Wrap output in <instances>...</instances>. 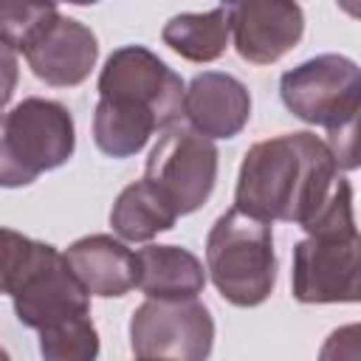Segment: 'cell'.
<instances>
[{
  "instance_id": "7402d4cb",
  "label": "cell",
  "mask_w": 361,
  "mask_h": 361,
  "mask_svg": "<svg viewBox=\"0 0 361 361\" xmlns=\"http://www.w3.org/2000/svg\"><path fill=\"white\" fill-rule=\"evenodd\" d=\"M347 14H353V17H361V3H338Z\"/></svg>"
},
{
  "instance_id": "ffe728a7",
  "label": "cell",
  "mask_w": 361,
  "mask_h": 361,
  "mask_svg": "<svg viewBox=\"0 0 361 361\" xmlns=\"http://www.w3.org/2000/svg\"><path fill=\"white\" fill-rule=\"evenodd\" d=\"M327 147L336 158L338 169H358L361 166V107L336 130H327Z\"/></svg>"
},
{
  "instance_id": "3957f363",
  "label": "cell",
  "mask_w": 361,
  "mask_h": 361,
  "mask_svg": "<svg viewBox=\"0 0 361 361\" xmlns=\"http://www.w3.org/2000/svg\"><path fill=\"white\" fill-rule=\"evenodd\" d=\"M206 271L228 305H262L276 285L271 226L248 217L237 206L223 212L206 237Z\"/></svg>"
},
{
  "instance_id": "8fae6325",
  "label": "cell",
  "mask_w": 361,
  "mask_h": 361,
  "mask_svg": "<svg viewBox=\"0 0 361 361\" xmlns=\"http://www.w3.org/2000/svg\"><path fill=\"white\" fill-rule=\"evenodd\" d=\"M231 39L237 54L251 65H274L293 51L305 34L302 6L288 0L231 3Z\"/></svg>"
},
{
  "instance_id": "44dd1931",
  "label": "cell",
  "mask_w": 361,
  "mask_h": 361,
  "mask_svg": "<svg viewBox=\"0 0 361 361\" xmlns=\"http://www.w3.org/2000/svg\"><path fill=\"white\" fill-rule=\"evenodd\" d=\"M319 361H361V322L330 330L319 350Z\"/></svg>"
},
{
  "instance_id": "603a6c76",
  "label": "cell",
  "mask_w": 361,
  "mask_h": 361,
  "mask_svg": "<svg viewBox=\"0 0 361 361\" xmlns=\"http://www.w3.org/2000/svg\"><path fill=\"white\" fill-rule=\"evenodd\" d=\"M138 361H158V358H138Z\"/></svg>"
},
{
  "instance_id": "d6986e66",
  "label": "cell",
  "mask_w": 361,
  "mask_h": 361,
  "mask_svg": "<svg viewBox=\"0 0 361 361\" xmlns=\"http://www.w3.org/2000/svg\"><path fill=\"white\" fill-rule=\"evenodd\" d=\"M307 237L313 240H344L358 234L355 228V214H353V186L347 178L338 175L327 203L302 226Z\"/></svg>"
},
{
  "instance_id": "ba28073f",
  "label": "cell",
  "mask_w": 361,
  "mask_h": 361,
  "mask_svg": "<svg viewBox=\"0 0 361 361\" xmlns=\"http://www.w3.org/2000/svg\"><path fill=\"white\" fill-rule=\"evenodd\" d=\"M183 79L144 45L116 48L99 73V99H121L147 107L161 130H169L183 116Z\"/></svg>"
},
{
  "instance_id": "9a60e30c",
  "label": "cell",
  "mask_w": 361,
  "mask_h": 361,
  "mask_svg": "<svg viewBox=\"0 0 361 361\" xmlns=\"http://www.w3.org/2000/svg\"><path fill=\"white\" fill-rule=\"evenodd\" d=\"M161 39L178 56L189 62H214L226 54L231 39L228 6H214L209 11H186L166 20Z\"/></svg>"
},
{
  "instance_id": "277c9868",
  "label": "cell",
  "mask_w": 361,
  "mask_h": 361,
  "mask_svg": "<svg viewBox=\"0 0 361 361\" xmlns=\"http://www.w3.org/2000/svg\"><path fill=\"white\" fill-rule=\"evenodd\" d=\"M76 149V124L65 104L28 96L6 110L0 135V183L28 186L39 175L59 169Z\"/></svg>"
},
{
  "instance_id": "7c38bea8",
  "label": "cell",
  "mask_w": 361,
  "mask_h": 361,
  "mask_svg": "<svg viewBox=\"0 0 361 361\" xmlns=\"http://www.w3.org/2000/svg\"><path fill=\"white\" fill-rule=\"evenodd\" d=\"M183 116L206 138H234L251 118L248 87L223 71H203L186 85Z\"/></svg>"
},
{
  "instance_id": "ac0fdd59",
  "label": "cell",
  "mask_w": 361,
  "mask_h": 361,
  "mask_svg": "<svg viewBox=\"0 0 361 361\" xmlns=\"http://www.w3.org/2000/svg\"><path fill=\"white\" fill-rule=\"evenodd\" d=\"M42 361H96L99 358V333L90 313L62 319L39 333Z\"/></svg>"
},
{
  "instance_id": "30bf717a",
  "label": "cell",
  "mask_w": 361,
  "mask_h": 361,
  "mask_svg": "<svg viewBox=\"0 0 361 361\" xmlns=\"http://www.w3.org/2000/svg\"><path fill=\"white\" fill-rule=\"evenodd\" d=\"M17 54L25 56L31 73L39 82L51 87H76L96 68L99 39L85 23L65 17L56 8L31 31Z\"/></svg>"
},
{
  "instance_id": "6da1fadb",
  "label": "cell",
  "mask_w": 361,
  "mask_h": 361,
  "mask_svg": "<svg viewBox=\"0 0 361 361\" xmlns=\"http://www.w3.org/2000/svg\"><path fill=\"white\" fill-rule=\"evenodd\" d=\"M338 180L336 158L313 133H282L257 141L237 175L234 206L259 223L305 226Z\"/></svg>"
},
{
  "instance_id": "8992f818",
  "label": "cell",
  "mask_w": 361,
  "mask_h": 361,
  "mask_svg": "<svg viewBox=\"0 0 361 361\" xmlns=\"http://www.w3.org/2000/svg\"><path fill=\"white\" fill-rule=\"evenodd\" d=\"M144 180L178 212H197L217 183V147L192 127H169L149 149Z\"/></svg>"
},
{
  "instance_id": "52a82bcc",
  "label": "cell",
  "mask_w": 361,
  "mask_h": 361,
  "mask_svg": "<svg viewBox=\"0 0 361 361\" xmlns=\"http://www.w3.org/2000/svg\"><path fill=\"white\" fill-rule=\"evenodd\" d=\"M130 347L138 358L209 361L214 319L200 299H147L130 316Z\"/></svg>"
},
{
  "instance_id": "2e32d148",
  "label": "cell",
  "mask_w": 361,
  "mask_h": 361,
  "mask_svg": "<svg viewBox=\"0 0 361 361\" xmlns=\"http://www.w3.org/2000/svg\"><path fill=\"white\" fill-rule=\"evenodd\" d=\"M155 130H161L158 118L133 102L99 99L93 110V141L110 158L138 155Z\"/></svg>"
},
{
  "instance_id": "e0dca14e",
  "label": "cell",
  "mask_w": 361,
  "mask_h": 361,
  "mask_svg": "<svg viewBox=\"0 0 361 361\" xmlns=\"http://www.w3.org/2000/svg\"><path fill=\"white\" fill-rule=\"evenodd\" d=\"M178 223V212L141 178L124 186L110 209V226L118 240L147 243Z\"/></svg>"
},
{
  "instance_id": "5bb4252c",
  "label": "cell",
  "mask_w": 361,
  "mask_h": 361,
  "mask_svg": "<svg viewBox=\"0 0 361 361\" xmlns=\"http://www.w3.org/2000/svg\"><path fill=\"white\" fill-rule=\"evenodd\" d=\"M138 257V290L147 299L180 302L197 299L206 288L203 262L180 245H147Z\"/></svg>"
},
{
  "instance_id": "5b68a950",
  "label": "cell",
  "mask_w": 361,
  "mask_h": 361,
  "mask_svg": "<svg viewBox=\"0 0 361 361\" xmlns=\"http://www.w3.org/2000/svg\"><path fill=\"white\" fill-rule=\"evenodd\" d=\"M279 96L299 121L336 130L361 107V68L344 54H319L282 73Z\"/></svg>"
},
{
  "instance_id": "7a4b0ae2",
  "label": "cell",
  "mask_w": 361,
  "mask_h": 361,
  "mask_svg": "<svg viewBox=\"0 0 361 361\" xmlns=\"http://www.w3.org/2000/svg\"><path fill=\"white\" fill-rule=\"evenodd\" d=\"M3 293L14 305L20 324L42 333L45 327L90 313V293L71 271L65 251L3 228Z\"/></svg>"
},
{
  "instance_id": "9c48e42d",
  "label": "cell",
  "mask_w": 361,
  "mask_h": 361,
  "mask_svg": "<svg viewBox=\"0 0 361 361\" xmlns=\"http://www.w3.org/2000/svg\"><path fill=\"white\" fill-rule=\"evenodd\" d=\"M290 290L302 305L361 302V234L299 240L293 245Z\"/></svg>"
},
{
  "instance_id": "4fadbf2b",
  "label": "cell",
  "mask_w": 361,
  "mask_h": 361,
  "mask_svg": "<svg viewBox=\"0 0 361 361\" xmlns=\"http://www.w3.org/2000/svg\"><path fill=\"white\" fill-rule=\"evenodd\" d=\"M65 259L90 296H124L138 288V257L113 234H87L68 245Z\"/></svg>"
}]
</instances>
